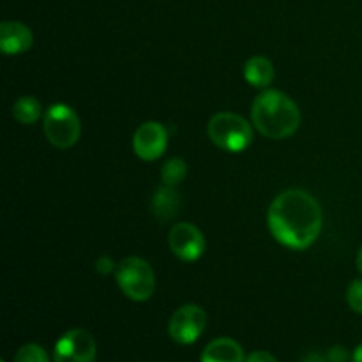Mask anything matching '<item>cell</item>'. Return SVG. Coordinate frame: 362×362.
<instances>
[{
	"label": "cell",
	"instance_id": "603a6c76",
	"mask_svg": "<svg viewBox=\"0 0 362 362\" xmlns=\"http://www.w3.org/2000/svg\"><path fill=\"white\" fill-rule=\"evenodd\" d=\"M357 269H359V272L362 274V247L359 250V255H357Z\"/></svg>",
	"mask_w": 362,
	"mask_h": 362
},
{
	"label": "cell",
	"instance_id": "4fadbf2b",
	"mask_svg": "<svg viewBox=\"0 0 362 362\" xmlns=\"http://www.w3.org/2000/svg\"><path fill=\"white\" fill-rule=\"evenodd\" d=\"M244 78L251 87L267 88L274 80V66L265 57H251L244 66Z\"/></svg>",
	"mask_w": 362,
	"mask_h": 362
},
{
	"label": "cell",
	"instance_id": "5b68a950",
	"mask_svg": "<svg viewBox=\"0 0 362 362\" xmlns=\"http://www.w3.org/2000/svg\"><path fill=\"white\" fill-rule=\"evenodd\" d=\"M42 131L49 144L57 148H71L78 141L81 133L80 119L73 108L57 103L46 110L42 117Z\"/></svg>",
	"mask_w": 362,
	"mask_h": 362
},
{
	"label": "cell",
	"instance_id": "44dd1931",
	"mask_svg": "<svg viewBox=\"0 0 362 362\" xmlns=\"http://www.w3.org/2000/svg\"><path fill=\"white\" fill-rule=\"evenodd\" d=\"M303 362H329V361H327V357L313 352V354H308V356L303 359Z\"/></svg>",
	"mask_w": 362,
	"mask_h": 362
},
{
	"label": "cell",
	"instance_id": "e0dca14e",
	"mask_svg": "<svg viewBox=\"0 0 362 362\" xmlns=\"http://www.w3.org/2000/svg\"><path fill=\"white\" fill-rule=\"evenodd\" d=\"M346 300L356 313L362 315V279L350 283L349 290H346Z\"/></svg>",
	"mask_w": 362,
	"mask_h": 362
},
{
	"label": "cell",
	"instance_id": "cb8c5ba5",
	"mask_svg": "<svg viewBox=\"0 0 362 362\" xmlns=\"http://www.w3.org/2000/svg\"><path fill=\"white\" fill-rule=\"evenodd\" d=\"M2 362H6V361H2Z\"/></svg>",
	"mask_w": 362,
	"mask_h": 362
},
{
	"label": "cell",
	"instance_id": "ffe728a7",
	"mask_svg": "<svg viewBox=\"0 0 362 362\" xmlns=\"http://www.w3.org/2000/svg\"><path fill=\"white\" fill-rule=\"evenodd\" d=\"M246 362H278V361H276V357L272 356V354L264 352V350H258V352L250 354V356L246 357Z\"/></svg>",
	"mask_w": 362,
	"mask_h": 362
},
{
	"label": "cell",
	"instance_id": "ac0fdd59",
	"mask_svg": "<svg viewBox=\"0 0 362 362\" xmlns=\"http://www.w3.org/2000/svg\"><path fill=\"white\" fill-rule=\"evenodd\" d=\"M325 357H327L329 362H346V361H349L350 356H349V352H346L345 346L336 345V346H332L331 350H329L327 356H325Z\"/></svg>",
	"mask_w": 362,
	"mask_h": 362
},
{
	"label": "cell",
	"instance_id": "5bb4252c",
	"mask_svg": "<svg viewBox=\"0 0 362 362\" xmlns=\"http://www.w3.org/2000/svg\"><path fill=\"white\" fill-rule=\"evenodd\" d=\"M42 115V106L39 103L37 98L34 95H21L13 106V117L20 124H25V126H30V124H35Z\"/></svg>",
	"mask_w": 362,
	"mask_h": 362
},
{
	"label": "cell",
	"instance_id": "d6986e66",
	"mask_svg": "<svg viewBox=\"0 0 362 362\" xmlns=\"http://www.w3.org/2000/svg\"><path fill=\"white\" fill-rule=\"evenodd\" d=\"M117 269L115 262L112 260L110 257H101L98 262H95V271L99 272V274H110V272H113Z\"/></svg>",
	"mask_w": 362,
	"mask_h": 362
},
{
	"label": "cell",
	"instance_id": "ba28073f",
	"mask_svg": "<svg viewBox=\"0 0 362 362\" xmlns=\"http://www.w3.org/2000/svg\"><path fill=\"white\" fill-rule=\"evenodd\" d=\"M168 246L172 253L182 262H194L204 255V233L191 223H177L168 235Z\"/></svg>",
	"mask_w": 362,
	"mask_h": 362
},
{
	"label": "cell",
	"instance_id": "277c9868",
	"mask_svg": "<svg viewBox=\"0 0 362 362\" xmlns=\"http://www.w3.org/2000/svg\"><path fill=\"white\" fill-rule=\"evenodd\" d=\"M117 285L127 299L144 303L154 296L156 276L148 262L144 258L129 257L117 265Z\"/></svg>",
	"mask_w": 362,
	"mask_h": 362
},
{
	"label": "cell",
	"instance_id": "3957f363",
	"mask_svg": "<svg viewBox=\"0 0 362 362\" xmlns=\"http://www.w3.org/2000/svg\"><path fill=\"white\" fill-rule=\"evenodd\" d=\"M209 138L214 145L226 152H243L253 141V127L237 113H216L207 126Z\"/></svg>",
	"mask_w": 362,
	"mask_h": 362
},
{
	"label": "cell",
	"instance_id": "30bf717a",
	"mask_svg": "<svg viewBox=\"0 0 362 362\" xmlns=\"http://www.w3.org/2000/svg\"><path fill=\"white\" fill-rule=\"evenodd\" d=\"M32 46V30L20 21H4L0 25V48L6 55H20Z\"/></svg>",
	"mask_w": 362,
	"mask_h": 362
},
{
	"label": "cell",
	"instance_id": "7402d4cb",
	"mask_svg": "<svg viewBox=\"0 0 362 362\" xmlns=\"http://www.w3.org/2000/svg\"><path fill=\"white\" fill-rule=\"evenodd\" d=\"M354 362H362V345H359L354 352Z\"/></svg>",
	"mask_w": 362,
	"mask_h": 362
},
{
	"label": "cell",
	"instance_id": "7c38bea8",
	"mask_svg": "<svg viewBox=\"0 0 362 362\" xmlns=\"http://www.w3.org/2000/svg\"><path fill=\"white\" fill-rule=\"evenodd\" d=\"M180 207V197L179 191L172 186H166L163 184L159 189H156L154 197H152L151 209L152 214L159 219V221H170L177 216Z\"/></svg>",
	"mask_w": 362,
	"mask_h": 362
},
{
	"label": "cell",
	"instance_id": "9a60e30c",
	"mask_svg": "<svg viewBox=\"0 0 362 362\" xmlns=\"http://www.w3.org/2000/svg\"><path fill=\"white\" fill-rule=\"evenodd\" d=\"M186 173H187V166L182 159L180 158L168 159L161 170L163 184H166V186H172V187L179 186V184L186 179Z\"/></svg>",
	"mask_w": 362,
	"mask_h": 362
},
{
	"label": "cell",
	"instance_id": "52a82bcc",
	"mask_svg": "<svg viewBox=\"0 0 362 362\" xmlns=\"http://www.w3.org/2000/svg\"><path fill=\"white\" fill-rule=\"evenodd\" d=\"M95 354L94 336L85 329H71L57 341L53 362H94Z\"/></svg>",
	"mask_w": 362,
	"mask_h": 362
},
{
	"label": "cell",
	"instance_id": "8992f818",
	"mask_svg": "<svg viewBox=\"0 0 362 362\" xmlns=\"http://www.w3.org/2000/svg\"><path fill=\"white\" fill-rule=\"evenodd\" d=\"M207 315L204 308L197 304H186L172 315L168 324V334L179 345H193L205 331Z\"/></svg>",
	"mask_w": 362,
	"mask_h": 362
},
{
	"label": "cell",
	"instance_id": "8fae6325",
	"mask_svg": "<svg viewBox=\"0 0 362 362\" xmlns=\"http://www.w3.org/2000/svg\"><path fill=\"white\" fill-rule=\"evenodd\" d=\"M200 362H246V357L235 339L218 338L205 346Z\"/></svg>",
	"mask_w": 362,
	"mask_h": 362
},
{
	"label": "cell",
	"instance_id": "2e32d148",
	"mask_svg": "<svg viewBox=\"0 0 362 362\" xmlns=\"http://www.w3.org/2000/svg\"><path fill=\"white\" fill-rule=\"evenodd\" d=\"M14 362H49V359L42 346L28 343L18 350L16 356H14Z\"/></svg>",
	"mask_w": 362,
	"mask_h": 362
},
{
	"label": "cell",
	"instance_id": "6da1fadb",
	"mask_svg": "<svg viewBox=\"0 0 362 362\" xmlns=\"http://www.w3.org/2000/svg\"><path fill=\"white\" fill-rule=\"evenodd\" d=\"M272 237L290 250H306L318 239L324 214L318 202L303 189H288L274 198L267 212Z\"/></svg>",
	"mask_w": 362,
	"mask_h": 362
},
{
	"label": "cell",
	"instance_id": "7a4b0ae2",
	"mask_svg": "<svg viewBox=\"0 0 362 362\" xmlns=\"http://www.w3.org/2000/svg\"><path fill=\"white\" fill-rule=\"evenodd\" d=\"M251 119L258 133L272 140H283L299 129L300 110L285 92L265 88L255 98Z\"/></svg>",
	"mask_w": 362,
	"mask_h": 362
},
{
	"label": "cell",
	"instance_id": "9c48e42d",
	"mask_svg": "<svg viewBox=\"0 0 362 362\" xmlns=\"http://www.w3.org/2000/svg\"><path fill=\"white\" fill-rule=\"evenodd\" d=\"M168 145V131L163 124L148 120L141 124L133 136L134 154L144 161H156L161 158Z\"/></svg>",
	"mask_w": 362,
	"mask_h": 362
}]
</instances>
